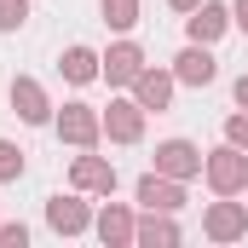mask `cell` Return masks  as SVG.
<instances>
[{
	"mask_svg": "<svg viewBox=\"0 0 248 248\" xmlns=\"http://www.w3.org/2000/svg\"><path fill=\"white\" fill-rule=\"evenodd\" d=\"M139 202H150V208H179V190L162 185V179H144V185H139Z\"/></svg>",
	"mask_w": 248,
	"mask_h": 248,
	"instance_id": "7a4b0ae2",
	"label": "cell"
},
{
	"mask_svg": "<svg viewBox=\"0 0 248 248\" xmlns=\"http://www.w3.org/2000/svg\"><path fill=\"white\" fill-rule=\"evenodd\" d=\"M173 6H196V0H173Z\"/></svg>",
	"mask_w": 248,
	"mask_h": 248,
	"instance_id": "44dd1931",
	"label": "cell"
},
{
	"mask_svg": "<svg viewBox=\"0 0 248 248\" xmlns=\"http://www.w3.org/2000/svg\"><path fill=\"white\" fill-rule=\"evenodd\" d=\"M179 75H185V81H214V58H208V52H185V58H179Z\"/></svg>",
	"mask_w": 248,
	"mask_h": 248,
	"instance_id": "5b68a950",
	"label": "cell"
},
{
	"mask_svg": "<svg viewBox=\"0 0 248 248\" xmlns=\"http://www.w3.org/2000/svg\"><path fill=\"white\" fill-rule=\"evenodd\" d=\"M231 139H237V144H248V122H231Z\"/></svg>",
	"mask_w": 248,
	"mask_h": 248,
	"instance_id": "ac0fdd59",
	"label": "cell"
},
{
	"mask_svg": "<svg viewBox=\"0 0 248 248\" xmlns=\"http://www.w3.org/2000/svg\"><path fill=\"white\" fill-rule=\"evenodd\" d=\"M12 98L23 104V116H29V122H46V104H41V93H35L29 81H17V87H12Z\"/></svg>",
	"mask_w": 248,
	"mask_h": 248,
	"instance_id": "8992f818",
	"label": "cell"
},
{
	"mask_svg": "<svg viewBox=\"0 0 248 248\" xmlns=\"http://www.w3.org/2000/svg\"><path fill=\"white\" fill-rule=\"evenodd\" d=\"M208 173H214V185H219V190H237V185L248 179V168H243V156H237V150H219Z\"/></svg>",
	"mask_w": 248,
	"mask_h": 248,
	"instance_id": "6da1fadb",
	"label": "cell"
},
{
	"mask_svg": "<svg viewBox=\"0 0 248 248\" xmlns=\"http://www.w3.org/2000/svg\"><path fill=\"white\" fill-rule=\"evenodd\" d=\"M237 23H243V29H248V0H237Z\"/></svg>",
	"mask_w": 248,
	"mask_h": 248,
	"instance_id": "d6986e66",
	"label": "cell"
},
{
	"mask_svg": "<svg viewBox=\"0 0 248 248\" xmlns=\"http://www.w3.org/2000/svg\"><path fill=\"white\" fill-rule=\"evenodd\" d=\"M17 168H23V156H17V150H12V144H0V179H12V173H17Z\"/></svg>",
	"mask_w": 248,
	"mask_h": 248,
	"instance_id": "9a60e30c",
	"label": "cell"
},
{
	"mask_svg": "<svg viewBox=\"0 0 248 248\" xmlns=\"http://www.w3.org/2000/svg\"><path fill=\"white\" fill-rule=\"evenodd\" d=\"M63 133H69V139H93V116L69 110V116H63Z\"/></svg>",
	"mask_w": 248,
	"mask_h": 248,
	"instance_id": "8fae6325",
	"label": "cell"
},
{
	"mask_svg": "<svg viewBox=\"0 0 248 248\" xmlns=\"http://www.w3.org/2000/svg\"><path fill=\"white\" fill-rule=\"evenodd\" d=\"M63 69H69V81H87V75H93V52H81V46H75V52L63 58Z\"/></svg>",
	"mask_w": 248,
	"mask_h": 248,
	"instance_id": "30bf717a",
	"label": "cell"
},
{
	"mask_svg": "<svg viewBox=\"0 0 248 248\" xmlns=\"http://www.w3.org/2000/svg\"><path fill=\"white\" fill-rule=\"evenodd\" d=\"M104 12H110V23H133V0H104Z\"/></svg>",
	"mask_w": 248,
	"mask_h": 248,
	"instance_id": "2e32d148",
	"label": "cell"
},
{
	"mask_svg": "<svg viewBox=\"0 0 248 248\" xmlns=\"http://www.w3.org/2000/svg\"><path fill=\"white\" fill-rule=\"evenodd\" d=\"M231 231H237V214L219 208V214H214V237H231Z\"/></svg>",
	"mask_w": 248,
	"mask_h": 248,
	"instance_id": "e0dca14e",
	"label": "cell"
},
{
	"mask_svg": "<svg viewBox=\"0 0 248 248\" xmlns=\"http://www.w3.org/2000/svg\"><path fill=\"white\" fill-rule=\"evenodd\" d=\"M237 98H243V104H248V75H243V81H237Z\"/></svg>",
	"mask_w": 248,
	"mask_h": 248,
	"instance_id": "ffe728a7",
	"label": "cell"
},
{
	"mask_svg": "<svg viewBox=\"0 0 248 248\" xmlns=\"http://www.w3.org/2000/svg\"><path fill=\"white\" fill-rule=\"evenodd\" d=\"M139 93H144V104H162V98H168V81H156V75H144V81H139Z\"/></svg>",
	"mask_w": 248,
	"mask_h": 248,
	"instance_id": "4fadbf2b",
	"label": "cell"
},
{
	"mask_svg": "<svg viewBox=\"0 0 248 248\" xmlns=\"http://www.w3.org/2000/svg\"><path fill=\"white\" fill-rule=\"evenodd\" d=\"M110 127H116V139H133V133H139V110H133V104H116Z\"/></svg>",
	"mask_w": 248,
	"mask_h": 248,
	"instance_id": "9c48e42d",
	"label": "cell"
},
{
	"mask_svg": "<svg viewBox=\"0 0 248 248\" xmlns=\"http://www.w3.org/2000/svg\"><path fill=\"white\" fill-rule=\"evenodd\" d=\"M81 219H87V214H81V208H75V202H52V225H58V231H81Z\"/></svg>",
	"mask_w": 248,
	"mask_h": 248,
	"instance_id": "ba28073f",
	"label": "cell"
},
{
	"mask_svg": "<svg viewBox=\"0 0 248 248\" xmlns=\"http://www.w3.org/2000/svg\"><path fill=\"white\" fill-rule=\"evenodd\" d=\"M75 179H81V185H110V168H98V162H81V168H75Z\"/></svg>",
	"mask_w": 248,
	"mask_h": 248,
	"instance_id": "7c38bea8",
	"label": "cell"
},
{
	"mask_svg": "<svg viewBox=\"0 0 248 248\" xmlns=\"http://www.w3.org/2000/svg\"><path fill=\"white\" fill-rule=\"evenodd\" d=\"M162 168H168V173H190V168H196V150H190V144H162Z\"/></svg>",
	"mask_w": 248,
	"mask_h": 248,
	"instance_id": "277c9868",
	"label": "cell"
},
{
	"mask_svg": "<svg viewBox=\"0 0 248 248\" xmlns=\"http://www.w3.org/2000/svg\"><path fill=\"white\" fill-rule=\"evenodd\" d=\"M23 23V0H0V29H17Z\"/></svg>",
	"mask_w": 248,
	"mask_h": 248,
	"instance_id": "5bb4252c",
	"label": "cell"
},
{
	"mask_svg": "<svg viewBox=\"0 0 248 248\" xmlns=\"http://www.w3.org/2000/svg\"><path fill=\"white\" fill-rule=\"evenodd\" d=\"M219 29H225V12H219V6H202V12L190 17V35H196V41H208V35H219Z\"/></svg>",
	"mask_w": 248,
	"mask_h": 248,
	"instance_id": "3957f363",
	"label": "cell"
},
{
	"mask_svg": "<svg viewBox=\"0 0 248 248\" xmlns=\"http://www.w3.org/2000/svg\"><path fill=\"white\" fill-rule=\"evenodd\" d=\"M110 75H116V81H133V75H139V52H133V46H116V52H110Z\"/></svg>",
	"mask_w": 248,
	"mask_h": 248,
	"instance_id": "52a82bcc",
	"label": "cell"
}]
</instances>
